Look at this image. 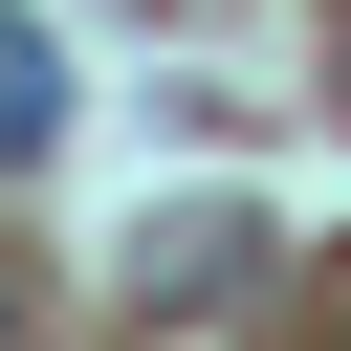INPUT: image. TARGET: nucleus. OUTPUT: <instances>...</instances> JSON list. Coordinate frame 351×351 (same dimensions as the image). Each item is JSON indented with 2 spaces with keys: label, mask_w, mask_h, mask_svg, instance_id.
<instances>
[{
  "label": "nucleus",
  "mask_w": 351,
  "mask_h": 351,
  "mask_svg": "<svg viewBox=\"0 0 351 351\" xmlns=\"http://www.w3.org/2000/svg\"><path fill=\"white\" fill-rule=\"evenodd\" d=\"M44 132H66V44H44V22H22V0H0V176H22V154H44Z\"/></svg>",
  "instance_id": "1"
}]
</instances>
